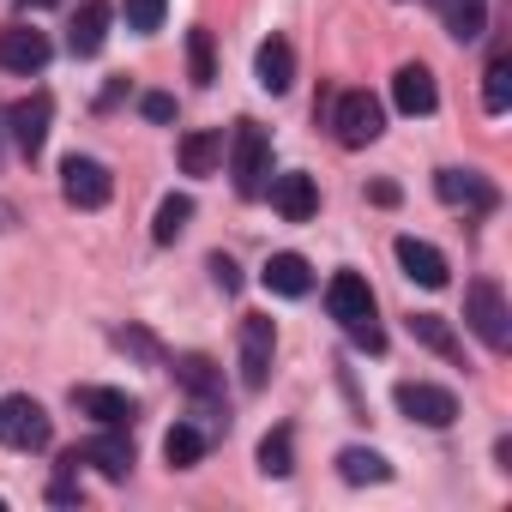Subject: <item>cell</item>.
Segmentation results:
<instances>
[{"label": "cell", "mask_w": 512, "mask_h": 512, "mask_svg": "<svg viewBox=\"0 0 512 512\" xmlns=\"http://www.w3.org/2000/svg\"><path fill=\"white\" fill-rule=\"evenodd\" d=\"M73 458H79V464H91L97 476L121 482V476L133 470V440H127V428H103V434H91L85 446H73Z\"/></svg>", "instance_id": "cell-10"}, {"label": "cell", "mask_w": 512, "mask_h": 512, "mask_svg": "<svg viewBox=\"0 0 512 512\" xmlns=\"http://www.w3.org/2000/svg\"><path fill=\"white\" fill-rule=\"evenodd\" d=\"M440 19H446V37L476 43L488 31V0H440Z\"/></svg>", "instance_id": "cell-21"}, {"label": "cell", "mask_w": 512, "mask_h": 512, "mask_svg": "<svg viewBox=\"0 0 512 512\" xmlns=\"http://www.w3.org/2000/svg\"><path fill=\"white\" fill-rule=\"evenodd\" d=\"M0 139H7V115H0Z\"/></svg>", "instance_id": "cell-37"}, {"label": "cell", "mask_w": 512, "mask_h": 512, "mask_svg": "<svg viewBox=\"0 0 512 512\" xmlns=\"http://www.w3.org/2000/svg\"><path fill=\"white\" fill-rule=\"evenodd\" d=\"M338 476L356 482V488H362V482H392V464H386L380 452H368V446H344V452H338Z\"/></svg>", "instance_id": "cell-24"}, {"label": "cell", "mask_w": 512, "mask_h": 512, "mask_svg": "<svg viewBox=\"0 0 512 512\" xmlns=\"http://www.w3.org/2000/svg\"><path fill=\"white\" fill-rule=\"evenodd\" d=\"M392 103H398L404 115H434V103H440L434 73H428L422 61H404V67L392 73Z\"/></svg>", "instance_id": "cell-15"}, {"label": "cell", "mask_w": 512, "mask_h": 512, "mask_svg": "<svg viewBox=\"0 0 512 512\" xmlns=\"http://www.w3.org/2000/svg\"><path fill=\"white\" fill-rule=\"evenodd\" d=\"M109 193H115V175L97 163V157H67L61 163V199L73 205V211H103L109 205Z\"/></svg>", "instance_id": "cell-6"}, {"label": "cell", "mask_w": 512, "mask_h": 512, "mask_svg": "<svg viewBox=\"0 0 512 512\" xmlns=\"http://www.w3.org/2000/svg\"><path fill=\"white\" fill-rule=\"evenodd\" d=\"M368 199H374V205H398V187H392V181H374Z\"/></svg>", "instance_id": "cell-34"}, {"label": "cell", "mask_w": 512, "mask_h": 512, "mask_svg": "<svg viewBox=\"0 0 512 512\" xmlns=\"http://www.w3.org/2000/svg\"><path fill=\"white\" fill-rule=\"evenodd\" d=\"M272 356H278V326L272 314H247L241 320V386L260 392L272 380Z\"/></svg>", "instance_id": "cell-7"}, {"label": "cell", "mask_w": 512, "mask_h": 512, "mask_svg": "<svg viewBox=\"0 0 512 512\" xmlns=\"http://www.w3.org/2000/svg\"><path fill=\"white\" fill-rule=\"evenodd\" d=\"M253 73H260V85H266L272 97L290 91V85H296V49H290V37H266L260 55H253Z\"/></svg>", "instance_id": "cell-18"}, {"label": "cell", "mask_w": 512, "mask_h": 512, "mask_svg": "<svg viewBox=\"0 0 512 512\" xmlns=\"http://www.w3.org/2000/svg\"><path fill=\"white\" fill-rule=\"evenodd\" d=\"M398 410L422 428H452L458 422V398L446 386H428V380H404L398 386Z\"/></svg>", "instance_id": "cell-9"}, {"label": "cell", "mask_w": 512, "mask_h": 512, "mask_svg": "<svg viewBox=\"0 0 512 512\" xmlns=\"http://www.w3.org/2000/svg\"><path fill=\"white\" fill-rule=\"evenodd\" d=\"M229 181H235V193L241 199H260L266 193V175H272V133L260 127V121H235V133H229Z\"/></svg>", "instance_id": "cell-2"}, {"label": "cell", "mask_w": 512, "mask_h": 512, "mask_svg": "<svg viewBox=\"0 0 512 512\" xmlns=\"http://www.w3.org/2000/svg\"><path fill=\"white\" fill-rule=\"evenodd\" d=\"M260 470L266 476H290L296 464H290V428H272L266 440H260Z\"/></svg>", "instance_id": "cell-29"}, {"label": "cell", "mask_w": 512, "mask_h": 512, "mask_svg": "<svg viewBox=\"0 0 512 512\" xmlns=\"http://www.w3.org/2000/svg\"><path fill=\"white\" fill-rule=\"evenodd\" d=\"M13 223H19V211H13L7 199H0V229H13Z\"/></svg>", "instance_id": "cell-35"}, {"label": "cell", "mask_w": 512, "mask_h": 512, "mask_svg": "<svg viewBox=\"0 0 512 512\" xmlns=\"http://www.w3.org/2000/svg\"><path fill=\"white\" fill-rule=\"evenodd\" d=\"M205 272H211V284H217L223 296H235V290H241V272H235V260H229V253H211V260H205Z\"/></svg>", "instance_id": "cell-32"}, {"label": "cell", "mask_w": 512, "mask_h": 512, "mask_svg": "<svg viewBox=\"0 0 512 512\" xmlns=\"http://www.w3.org/2000/svg\"><path fill=\"white\" fill-rule=\"evenodd\" d=\"M109 19H115V7H109V0H85V7H79V19H73V31H67V49H73L79 61L103 55V43H109Z\"/></svg>", "instance_id": "cell-16"}, {"label": "cell", "mask_w": 512, "mask_h": 512, "mask_svg": "<svg viewBox=\"0 0 512 512\" xmlns=\"http://www.w3.org/2000/svg\"><path fill=\"white\" fill-rule=\"evenodd\" d=\"M434 193L446 199V205H464V211H494V181L488 175H476V169H440L434 175Z\"/></svg>", "instance_id": "cell-13"}, {"label": "cell", "mask_w": 512, "mask_h": 512, "mask_svg": "<svg viewBox=\"0 0 512 512\" xmlns=\"http://www.w3.org/2000/svg\"><path fill=\"white\" fill-rule=\"evenodd\" d=\"M19 7H25V13L37 7V13H43V7H61V0H19Z\"/></svg>", "instance_id": "cell-36"}, {"label": "cell", "mask_w": 512, "mask_h": 512, "mask_svg": "<svg viewBox=\"0 0 512 512\" xmlns=\"http://www.w3.org/2000/svg\"><path fill=\"white\" fill-rule=\"evenodd\" d=\"M410 338L422 344V350H434V356H446V362H458L464 356V344H458V332L440 320V314H410Z\"/></svg>", "instance_id": "cell-22"}, {"label": "cell", "mask_w": 512, "mask_h": 512, "mask_svg": "<svg viewBox=\"0 0 512 512\" xmlns=\"http://www.w3.org/2000/svg\"><path fill=\"white\" fill-rule=\"evenodd\" d=\"M163 13H169V0H127V31L151 37V31H163Z\"/></svg>", "instance_id": "cell-30"}, {"label": "cell", "mask_w": 512, "mask_h": 512, "mask_svg": "<svg viewBox=\"0 0 512 512\" xmlns=\"http://www.w3.org/2000/svg\"><path fill=\"white\" fill-rule=\"evenodd\" d=\"M73 404H79L97 428H127V422L139 416V404H133L127 392H115V386H73Z\"/></svg>", "instance_id": "cell-14"}, {"label": "cell", "mask_w": 512, "mask_h": 512, "mask_svg": "<svg viewBox=\"0 0 512 512\" xmlns=\"http://www.w3.org/2000/svg\"><path fill=\"white\" fill-rule=\"evenodd\" d=\"M326 308H332V320L350 332L356 350H368V356L386 350V332L374 326V290H368L362 272H338V278L326 284Z\"/></svg>", "instance_id": "cell-1"}, {"label": "cell", "mask_w": 512, "mask_h": 512, "mask_svg": "<svg viewBox=\"0 0 512 512\" xmlns=\"http://www.w3.org/2000/svg\"><path fill=\"white\" fill-rule=\"evenodd\" d=\"M332 127H338V145H344V151H362V145H374V139L386 133V109H380V97H368V91H344L338 109H332Z\"/></svg>", "instance_id": "cell-5"}, {"label": "cell", "mask_w": 512, "mask_h": 512, "mask_svg": "<svg viewBox=\"0 0 512 512\" xmlns=\"http://www.w3.org/2000/svg\"><path fill=\"white\" fill-rule=\"evenodd\" d=\"M55 440V422L37 398H0V446H13V452H43Z\"/></svg>", "instance_id": "cell-4"}, {"label": "cell", "mask_w": 512, "mask_h": 512, "mask_svg": "<svg viewBox=\"0 0 512 512\" xmlns=\"http://www.w3.org/2000/svg\"><path fill=\"white\" fill-rule=\"evenodd\" d=\"M464 326L488 344V350H506L512 344V308H506V290L494 278H476L464 290Z\"/></svg>", "instance_id": "cell-3"}, {"label": "cell", "mask_w": 512, "mask_h": 512, "mask_svg": "<svg viewBox=\"0 0 512 512\" xmlns=\"http://www.w3.org/2000/svg\"><path fill=\"white\" fill-rule=\"evenodd\" d=\"M392 253H398V266H404V278H410V284H422V290H446V253H440L434 241L398 235V241H392Z\"/></svg>", "instance_id": "cell-11"}, {"label": "cell", "mask_w": 512, "mask_h": 512, "mask_svg": "<svg viewBox=\"0 0 512 512\" xmlns=\"http://www.w3.org/2000/svg\"><path fill=\"white\" fill-rule=\"evenodd\" d=\"M175 380H181L199 404H211V398L223 392V374H217V362H211V356H175Z\"/></svg>", "instance_id": "cell-23"}, {"label": "cell", "mask_w": 512, "mask_h": 512, "mask_svg": "<svg viewBox=\"0 0 512 512\" xmlns=\"http://www.w3.org/2000/svg\"><path fill=\"white\" fill-rule=\"evenodd\" d=\"M260 284H266L272 296H290V302H296V296L314 290V266L302 260V253H272V260L260 266Z\"/></svg>", "instance_id": "cell-17"}, {"label": "cell", "mask_w": 512, "mask_h": 512, "mask_svg": "<svg viewBox=\"0 0 512 512\" xmlns=\"http://www.w3.org/2000/svg\"><path fill=\"white\" fill-rule=\"evenodd\" d=\"M49 121H55V97L49 91H31L25 103H13L7 109V139L19 145V157H43V145H49Z\"/></svg>", "instance_id": "cell-8"}, {"label": "cell", "mask_w": 512, "mask_h": 512, "mask_svg": "<svg viewBox=\"0 0 512 512\" xmlns=\"http://www.w3.org/2000/svg\"><path fill=\"white\" fill-rule=\"evenodd\" d=\"M115 344H121V350H133L139 362H163L157 338H151V332H139V326H121V332H115Z\"/></svg>", "instance_id": "cell-31"}, {"label": "cell", "mask_w": 512, "mask_h": 512, "mask_svg": "<svg viewBox=\"0 0 512 512\" xmlns=\"http://www.w3.org/2000/svg\"><path fill=\"white\" fill-rule=\"evenodd\" d=\"M187 223H193V199H187V193H169V199L157 205V223H151V241H157V247H169V241H175V235H181Z\"/></svg>", "instance_id": "cell-27"}, {"label": "cell", "mask_w": 512, "mask_h": 512, "mask_svg": "<svg viewBox=\"0 0 512 512\" xmlns=\"http://www.w3.org/2000/svg\"><path fill=\"white\" fill-rule=\"evenodd\" d=\"M181 169H187V175H217V169H223V133H217V127L181 133Z\"/></svg>", "instance_id": "cell-20"}, {"label": "cell", "mask_w": 512, "mask_h": 512, "mask_svg": "<svg viewBox=\"0 0 512 512\" xmlns=\"http://www.w3.org/2000/svg\"><path fill=\"white\" fill-rule=\"evenodd\" d=\"M139 109H145V121H175V97L169 91H145Z\"/></svg>", "instance_id": "cell-33"}, {"label": "cell", "mask_w": 512, "mask_h": 512, "mask_svg": "<svg viewBox=\"0 0 512 512\" xmlns=\"http://www.w3.org/2000/svg\"><path fill=\"white\" fill-rule=\"evenodd\" d=\"M187 73L193 85H217V55H211V31H187Z\"/></svg>", "instance_id": "cell-28"}, {"label": "cell", "mask_w": 512, "mask_h": 512, "mask_svg": "<svg viewBox=\"0 0 512 512\" xmlns=\"http://www.w3.org/2000/svg\"><path fill=\"white\" fill-rule=\"evenodd\" d=\"M272 205L284 211V223H308V217L320 211L314 175H278V181H272Z\"/></svg>", "instance_id": "cell-19"}, {"label": "cell", "mask_w": 512, "mask_h": 512, "mask_svg": "<svg viewBox=\"0 0 512 512\" xmlns=\"http://www.w3.org/2000/svg\"><path fill=\"white\" fill-rule=\"evenodd\" d=\"M49 37L43 31H31V25H13V31H0V67H7V73H43L49 67Z\"/></svg>", "instance_id": "cell-12"}, {"label": "cell", "mask_w": 512, "mask_h": 512, "mask_svg": "<svg viewBox=\"0 0 512 512\" xmlns=\"http://www.w3.org/2000/svg\"><path fill=\"white\" fill-rule=\"evenodd\" d=\"M163 458H169V470H193V464L205 458V434H199L193 422H175V428L163 434Z\"/></svg>", "instance_id": "cell-25"}, {"label": "cell", "mask_w": 512, "mask_h": 512, "mask_svg": "<svg viewBox=\"0 0 512 512\" xmlns=\"http://www.w3.org/2000/svg\"><path fill=\"white\" fill-rule=\"evenodd\" d=\"M482 109L488 115H506L512 109V61L506 55H494L488 73H482Z\"/></svg>", "instance_id": "cell-26"}]
</instances>
